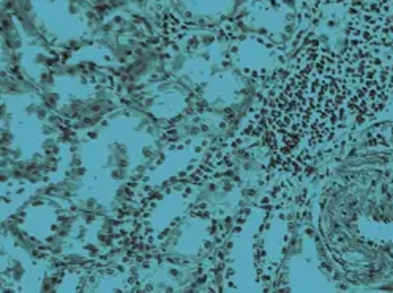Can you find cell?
Returning <instances> with one entry per match:
<instances>
[{
  "label": "cell",
  "mask_w": 393,
  "mask_h": 293,
  "mask_svg": "<svg viewBox=\"0 0 393 293\" xmlns=\"http://www.w3.org/2000/svg\"><path fill=\"white\" fill-rule=\"evenodd\" d=\"M131 3L169 38L196 32L236 33V24L251 0H131Z\"/></svg>",
  "instance_id": "obj_1"
}]
</instances>
